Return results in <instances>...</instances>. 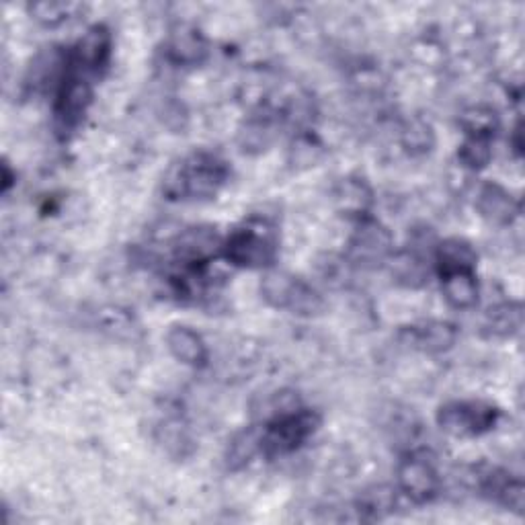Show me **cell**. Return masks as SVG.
I'll list each match as a JSON object with an SVG mask.
<instances>
[{"label":"cell","mask_w":525,"mask_h":525,"mask_svg":"<svg viewBox=\"0 0 525 525\" xmlns=\"http://www.w3.org/2000/svg\"><path fill=\"white\" fill-rule=\"evenodd\" d=\"M226 179L228 169L218 156L195 152L169 173L165 193L171 199H208L220 191Z\"/></svg>","instance_id":"1"},{"label":"cell","mask_w":525,"mask_h":525,"mask_svg":"<svg viewBox=\"0 0 525 525\" xmlns=\"http://www.w3.org/2000/svg\"><path fill=\"white\" fill-rule=\"evenodd\" d=\"M222 255L236 267H271L277 257L275 230L261 220L245 222L224 240Z\"/></svg>","instance_id":"2"},{"label":"cell","mask_w":525,"mask_h":525,"mask_svg":"<svg viewBox=\"0 0 525 525\" xmlns=\"http://www.w3.org/2000/svg\"><path fill=\"white\" fill-rule=\"evenodd\" d=\"M320 427V417L304 407L273 415L263 425V454L267 458L296 452Z\"/></svg>","instance_id":"3"},{"label":"cell","mask_w":525,"mask_h":525,"mask_svg":"<svg viewBox=\"0 0 525 525\" xmlns=\"http://www.w3.org/2000/svg\"><path fill=\"white\" fill-rule=\"evenodd\" d=\"M499 409L487 402H448L437 411V425L456 437H472L495 427Z\"/></svg>","instance_id":"4"},{"label":"cell","mask_w":525,"mask_h":525,"mask_svg":"<svg viewBox=\"0 0 525 525\" xmlns=\"http://www.w3.org/2000/svg\"><path fill=\"white\" fill-rule=\"evenodd\" d=\"M93 99V89L89 83V76L76 70L70 64L68 58V68L62 78L60 87L56 89V105H54V115L58 126L66 132L76 128L80 121H83L89 105Z\"/></svg>","instance_id":"5"},{"label":"cell","mask_w":525,"mask_h":525,"mask_svg":"<svg viewBox=\"0 0 525 525\" xmlns=\"http://www.w3.org/2000/svg\"><path fill=\"white\" fill-rule=\"evenodd\" d=\"M392 255L390 232L376 220L363 216L349 240V257L361 267H376Z\"/></svg>","instance_id":"6"},{"label":"cell","mask_w":525,"mask_h":525,"mask_svg":"<svg viewBox=\"0 0 525 525\" xmlns=\"http://www.w3.org/2000/svg\"><path fill=\"white\" fill-rule=\"evenodd\" d=\"M396 480H398V491L417 505H425L433 501L439 493L437 470L429 460L417 454L400 460L396 470Z\"/></svg>","instance_id":"7"},{"label":"cell","mask_w":525,"mask_h":525,"mask_svg":"<svg viewBox=\"0 0 525 525\" xmlns=\"http://www.w3.org/2000/svg\"><path fill=\"white\" fill-rule=\"evenodd\" d=\"M224 240L210 226H195L185 230L175 245L177 259L187 267L208 265L218 253H222Z\"/></svg>","instance_id":"8"},{"label":"cell","mask_w":525,"mask_h":525,"mask_svg":"<svg viewBox=\"0 0 525 525\" xmlns=\"http://www.w3.org/2000/svg\"><path fill=\"white\" fill-rule=\"evenodd\" d=\"M111 56V33L105 25H93L78 39L70 58V64L83 74H99Z\"/></svg>","instance_id":"9"},{"label":"cell","mask_w":525,"mask_h":525,"mask_svg":"<svg viewBox=\"0 0 525 525\" xmlns=\"http://www.w3.org/2000/svg\"><path fill=\"white\" fill-rule=\"evenodd\" d=\"M476 208L484 220L491 224L507 226L519 214V204L515 197L497 183H484L476 197Z\"/></svg>","instance_id":"10"},{"label":"cell","mask_w":525,"mask_h":525,"mask_svg":"<svg viewBox=\"0 0 525 525\" xmlns=\"http://www.w3.org/2000/svg\"><path fill=\"white\" fill-rule=\"evenodd\" d=\"M476 259V251L472 249L470 242L462 238H448L435 247L433 267L439 275L452 271H474Z\"/></svg>","instance_id":"11"},{"label":"cell","mask_w":525,"mask_h":525,"mask_svg":"<svg viewBox=\"0 0 525 525\" xmlns=\"http://www.w3.org/2000/svg\"><path fill=\"white\" fill-rule=\"evenodd\" d=\"M167 347L175 359H179L181 363L191 368L206 366L210 357L208 347L204 339H201V335L183 325H177L167 333Z\"/></svg>","instance_id":"12"},{"label":"cell","mask_w":525,"mask_h":525,"mask_svg":"<svg viewBox=\"0 0 525 525\" xmlns=\"http://www.w3.org/2000/svg\"><path fill=\"white\" fill-rule=\"evenodd\" d=\"M167 56L177 66H197L208 56V44L197 29L183 27L171 35L167 44Z\"/></svg>","instance_id":"13"},{"label":"cell","mask_w":525,"mask_h":525,"mask_svg":"<svg viewBox=\"0 0 525 525\" xmlns=\"http://www.w3.org/2000/svg\"><path fill=\"white\" fill-rule=\"evenodd\" d=\"M441 277V292L446 302L456 310H470L478 304V281L474 271H452Z\"/></svg>","instance_id":"14"},{"label":"cell","mask_w":525,"mask_h":525,"mask_svg":"<svg viewBox=\"0 0 525 525\" xmlns=\"http://www.w3.org/2000/svg\"><path fill=\"white\" fill-rule=\"evenodd\" d=\"M259 454H263V427L253 425L232 437L226 450V464L230 470H240L251 464Z\"/></svg>","instance_id":"15"},{"label":"cell","mask_w":525,"mask_h":525,"mask_svg":"<svg viewBox=\"0 0 525 525\" xmlns=\"http://www.w3.org/2000/svg\"><path fill=\"white\" fill-rule=\"evenodd\" d=\"M458 339V331L452 322L446 320H431L423 327L411 331V341L415 347L427 353H443L454 347Z\"/></svg>","instance_id":"16"},{"label":"cell","mask_w":525,"mask_h":525,"mask_svg":"<svg viewBox=\"0 0 525 525\" xmlns=\"http://www.w3.org/2000/svg\"><path fill=\"white\" fill-rule=\"evenodd\" d=\"M482 491L511 511H523V484L509 478L505 472H493L482 482Z\"/></svg>","instance_id":"17"},{"label":"cell","mask_w":525,"mask_h":525,"mask_svg":"<svg viewBox=\"0 0 525 525\" xmlns=\"http://www.w3.org/2000/svg\"><path fill=\"white\" fill-rule=\"evenodd\" d=\"M396 505V491L388 484H376L368 491H363L357 501V511L363 519H380L388 515Z\"/></svg>","instance_id":"18"},{"label":"cell","mask_w":525,"mask_h":525,"mask_svg":"<svg viewBox=\"0 0 525 525\" xmlns=\"http://www.w3.org/2000/svg\"><path fill=\"white\" fill-rule=\"evenodd\" d=\"M392 275L400 281V284H405L409 288H419L427 281L429 269L423 257H419L415 251H405L392 257Z\"/></svg>","instance_id":"19"},{"label":"cell","mask_w":525,"mask_h":525,"mask_svg":"<svg viewBox=\"0 0 525 525\" xmlns=\"http://www.w3.org/2000/svg\"><path fill=\"white\" fill-rule=\"evenodd\" d=\"M460 126L464 128L466 136H487L493 138L499 128V117L495 109L487 105H476L462 113Z\"/></svg>","instance_id":"20"},{"label":"cell","mask_w":525,"mask_h":525,"mask_svg":"<svg viewBox=\"0 0 525 525\" xmlns=\"http://www.w3.org/2000/svg\"><path fill=\"white\" fill-rule=\"evenodd\" d=\"M493 138L487 136H468L466 142L460 146L458 160L464 169L480 171L491 163L493 158Z\"/></svg>","instance_id":"21"},{"label":"cell","mask_w":525,"mask_h":525,"mask_svg":"<svg viewBox=\"0 0 525 525\" xmlns=\"http://www.w3.org/2000/svg\"><path fill=\"white\" fill-rule=\"evenodd\" d=\"M294 284H296L294 275L284 271H269L261 281V294L271 306L286 308Z\"/></svg>","instance_id":"22"},{"label":"cell","mask_w":525,"mask_h":525,"mask_svg":"<svg viewBox=\"0 0 525 525\" xmlns=\"http://www.w3.org/2000/svg\"><path fill=\"white\" fill-rule=\"evenodd\" d=\"M337 199L341 201V206L347 212L363 218V216H368V208L372 204V193L366 187V183H361L357 179H347L341 185V189L337 193Z\"/></svg>","instance_id":"23"},{"label":"cell","mask_w":525,"mask_h":525,"mask_svg":"<svg viewBox=\"0 0 525 525\" xmlns=\"http://www.w3.org/2000/svg\"><path fill=\"white\" fill-rule=\"evenodd\" d=\"M487 329L493 335H513L521 329V306L519 304H501L489 312Z\"/></svg>","instance_id":"24"},{"label":"cell","mask_w":525,"mask_h":525,"mask_svg":"<svg viewBox=\"0 0 525 525\" xmlns=\"http://www.w3.org/2000/svg\"><path fill=\"white\" fill-rule=\"evenodd\" d=\"M322 298L318 296L316 290H312L306 281L298 279L296 277V284L292 288V294H290V300H288V306L286 310L298 314V316H314L322 310Z\"/></svg>","instance_id":"25"},{"label":"cell","mask_w":525,"mask_h":525,"mask_svg":"<svg viewBox=\"0 0 525 525\" xmlns=\"http://www.w3.org/2000/svg\"><path fill=\"white\" fill-rule=\"evenodd\" d=\"M74 9L76 5L70 3H48V0H44V3H33L29 7V13L44 27H58L72 17Z\"/></svg>","instance_id":"26"},{"label":"cell","mask_w":525,"mask_h":525,"mask_svg":"<svg viewBox=\"0 0 525 525\" xmlns=\"http://www.w3.org/2000/svg\"><path fill=\"white\" fill-rule=\"evenodd\" d=\"M402 142H405L407 150L411 152H427L433 146V130L425 121L415 119L407 126L405 134H402Z\"/></svg>","instance_id":"27"}]
</instances>
